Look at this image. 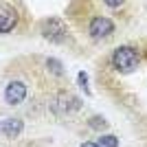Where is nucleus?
<instances>
[{
  "instance_id": "obj_1",
  "label": "nucleus",
  "mask_w": 147,
  "mask_h": 147,
  "mask_svg": "<svg viewBox=\"0 0 147 147\" xmlns=\"http://www.w3.org/2000/svg\"><path fill=\"white\" fill-rule=\"evenodd\" d=\"M112 64L119 73H132L138 66V53L132 46H119L112 55Z\"/></svg>"
},
{
  "instance_id": "obj_2",
  "label": "nucleus",
  "mask_w": 147,
  "mask_h": 147,
  "mask_svg": "<svg viewBox=\"0 0 147 147\" xmlns=\"http://www.w3.org/2000/svg\"><path fill=\"white\" fill-rule=\"evenodd\" d=\"M42 35L46 37V40H51V42L59 44V42H64V40H66L68 29H66V24H64L59 18H49V20L42 24Z\"/></svg>"
},
{
  "instance_id": "obj_3",
  "label": "nucleus",
  "mask_w": 147,
  "mask_h": 147,
  "mask_svg": "<svg viewBox=\"0 0 147 147\" xmlns=\"http://www.w3.org/2000/svg\"><path fill=\"white\" fill-rule=\"evenodd\" d=\"M114 31V22H112L110 18H103V16H97V18H92L90 22V35L94 37V40H103V37H108Z\"/></svg>"
},
{
  "instance_id": "obj_4",
  "label": "nucleus",
  "mask_w": 147,
  "mask_h": 147,
  "mask_svg": "<svg viewBox=\"0 0 147 147\" xmlns=\"http://www.w3.org/2000/svg\"><path fill=\"white\" fill-rule=\"evenodd\" d=\"M18 24V11L11 5H0V33H9Z\"/></svg>"
},
{
  "instance_id": "obj_5",
  "label": "nucleus",
  "mask_w": 147,
  "mask_h": 147,
  "mask_svg": "<svg viewBox=\"0 0 147 147\" xmlns=\"http://www.w3.org/2000/svg\"><path fill=\"white\" fill-rule=\"evenodd\" d=\"M24 97H26V86L22 81H11L5 90V99L11 105H18L20 101H24Z\"/></svg>"
},
{
  "instance_id": "obj_6",
  "label": "nucleus",
  "mask_w": 147,
  "mask_h": 147,
  "mask_svg": "<svg viewBox=\"0 0 147 147\" xmlns=\"http://www.w3.org/2000/svg\"><path fill=\"white\" fill-rule=\"evenodd\" d=\"M79 101L73 97V94H61V97L55 99V105H53V110L55 112H61V114H66V112H75L79 110Z\"/></svg>"
},
{
  "instance_id": "obj_7",
  "label": "nucleus",
  "mask_w": 147,
  "mask_h": 147,
  "mask_svg": "<svg viewBox=\"0 0 147 147\" xmlns=\"http://www.w3.org/2000/svg\"><path fill=\"white\" fill-rule=\"evenodd\" d=\"M22 127H24V123L20 121V119H7L5 123H0V129H2V134L7 136V138H16V136L22 132Z\"/></svg>"
},
{
  "instance_id": "obj_8",
  "label": "nucleus",
  "mask_w": 147,
  "mask_h": 147,
  "mask_svg": "<svg viewBox=\"0 0 147 147\" xmlns=\"http://www.w3.org/2000/svg\"><path fill=\"white\" fill-rule=\"evenodd\" d=\"M97 145L99 147H119V138L112 136V134H105V136H101L97 141Z\"/></svg>"
},
{
  "instance_id": "obj_9",
  "label": "nucleus",
  "mask_w": 147,
  "mask_h": 147,
  "mask_svg": "<svg viewBox=\"0 0 147 147\" xmlns=\"http://www.w3.org/2000/svg\"><path fill=\"white\" fill-rule=\"evenodd\" d=\"M46 66L51 68V73H53V75H64V66H61L57 59H46Z\"/></svg>"
},
{
  "instance_id": "obj_10",
  "label": "nucleus",
  "mask_w": 147,
  "mask_h": 147,
  "mask_svg": "<svg viewBox=\"0 0 147 147\" xmlns=\"http://www.w3.org/2000/svg\"><path fill=\"white\" fill-rule=\"evenodd\" d=\"M90 127L92 129H105V127H108V123H105L101 117H99V119L94 117V119H90Z\"/></svg>"
},
{
  "instance_id": "obj_11",
  "label": "nucleus",
  "mask_w": 147,
  "mask_h": 147,
  "mask_svg": "<svg viewBox=\"0 0 147 147\" xmlns=\"http://www.w3.org/2000/svg\"><path fill=\"white\" fill-rule=\"evenodd\" d=\"M77 81L81 84V90L86 92V94H90V88H88V77H86V73H79V75H77Z\"/></svg>"
},
{
  "instance_id": "obj_12",
  "label": "nucleus",
  "mask_w": 147,
  "mask_h": 147,
  "mask_svg": "<svg viewBox=\"0 0 147 147\" xmlns=\"http://www.w3.org/2000/svg\"><path fill=\"white\" fill-rule=\"evenodd\" d=\"M108 7H121L123 5V0H103Z\"/></svg>"
},
{
  "instance_id": "obj_13",
  "label": "nucleus",
  "mask_w": 147,
  "mask_h": 147,
  "mask_svg": "<svg viewBox=\"0 0 147 147\" xmlns=\"http://www.w3.org/2000/svg\"><path fill=\"white\" fill-rule=\"evenodd\" d=\"M81 147H99V145H97V143H84Z\"/></svg>"
}]
</instances>
